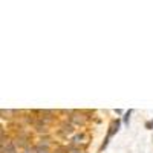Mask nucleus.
Masks as SVG:
<instances>
[{"label": "nucleus", "mask_w": 153, "mask_h": 153, "mask_svg": "<svg viewBox=\"0 0 153 153\" xmlns=\"http://www.w3.org/2000/svg\"><path fill=\"white\" fill-rule=\"evenodd\" d=\"M69 123L74 124V126H84L86 124V117H83V112L78 113V112L69 110Z\"/></svg>", "instance_id": "1"}, {"label": "nucleus", "mask_w": 153, "mask_h": 153, "mask_svg": "<svg viewBox=\"0 0 153 153\" xmlns=\"http://www.w3.org/2000/svg\"><path fill=\"white\" fill-rule=\"evenodd\" d=\"M120 123H121L120 120H115V121H112V124H110V127H109V132H107V136H106V139H104L103 146H101V150L107 147V143H109V139L112 138V135H113V133H117V132L120 130Z\"/></svg>", "instance_id": "2"}, {"label": "nucleus", "mask_w": 153, "mask_h": 153, "mask_svg": "<svg viewBox=\"0 0 153 153\" xmlns=\"http://www.w3.org/2000/svg\"><path fill=\"white\" fill-rule=\"evenodd\" d=\"M34 129H35V132H38V133H48V124H45L40 118H37V121H35V124H34Z\"/></svg>", "instance_id": "5"}, {"label": "nucleus", "mask_w": 153, "mask_h": 153, "mask_svg": "<svg viewBox=\"0 0 153 153\" xmlns=\"http://www.w3.org/2000/svg\"><path fill=\"white\" fill-rule=\"evenodd\" d=\"M54 153H69V147H63V146H61V147H58Z\"/></svg>", "instance_id": "8"}, {"label": "nucleus", "mask_w": 153, "mask_h": 153, "mask_svg": "<svg viewBox=\"0 0 153 153\" xmlns=\"http://www.w3.org/2000/svg\"><path fill=\"white\" fill-rule=\"evenodd\" d=\"M75 132V126L71 124V123H61L60 126V135L63 136H68V135H72Z\"/></svg>", "instance_id": "3"}, {"label": "nucleus", "mask_w": 153, "mask_h": 153, "mask_svg": "<svg viewBox=\"0 0 153 153\" xmlns=\"http://www.w3.org/2000/svg\"><path fill=\"white\" fill-rule=\"evenodd\" d=\"M16 153H17V152H16Z\"/></svg>", "instance_id": "12"}, {"label": "nucleus", "mask_w": 153, "mask_h": 153, "mask_svg": "<svg viewBox=\"0 0 153 153\" xmlns=\"http://www.w3.org/2000/svg\"><path fill=\"white\" fill-rule=\"evenodd\" d=\"M35 149H37V153H51L49 147H46V146H37Z\"/></svg>", "instance_id": "7"}, {"label": "nucleus", "mask_w": 153, "mask_h": 153, "mask_svg": "<svg viewBox=\"0 0 153 153\" xmlns=\"http://www.w3.org/2000/svg\"><path fill=\"white\" fill-rule=\"evenodd\" d=\"M130 115H132V110H127V112H126V115H124V123H126V124H129Z\"/></svg>", "instance_id": "10"}, {"label": "nucleus", "mask_w": 153, "mask_h": 153, "mask_svg": "<svg viewBox=\"0 0 153 153\" xmlns=\"http://www.w3.org/2000/svg\"><path fill=\"white\" fill-rule=\"evenodd\" d=\"M146 129H149V130H152V129H153V120L146 123Z\"/></svg>", "instance_id": "11"}, {"label": "nucleus", "mask_w": 153, "mask_h": 153, "mask_svg": "<svg viewBox=\"0 0 153 153\" xmlns=\"http://www.w3.org/2000/svg\"><path fill=\"white\" fill-rule=\"evenodd\" d=\"M83 139H84V135H83V133H80V135H75V136L72 138V143H74L75 146H78V144H81V143H83Z\"/></svg>", "instance_id": "6"}, {"label": "nucleus", "mask_w": 153, "mask_h": 153, "mask_svg": "<svg viewBox=\"0 0 153 153\" xmlns=\"http://www.w3.org/2000/svg\"><path fill=\"white\" fill-rule=\"evenodd\" d=\"M23 153H37V149L35 147H26V149H23Z\"/></svg>", "instance_id": "9"}, {"label": "nucleus", "mask_w": 153, "mask_h": 153, "mask_svg": "<svg viewBox=\"0 0 153 153\" xmlns=\"http://www.w3.org/2000/svg\"><path fill=\"white\" fill-rule=\"evenodd\" d=\"M14 144H16L17 147L26 149V147H28V135H26V133H20V135H17L16 139H14Z\"/></svg>", "instance_id": "4"}]
</instances>
